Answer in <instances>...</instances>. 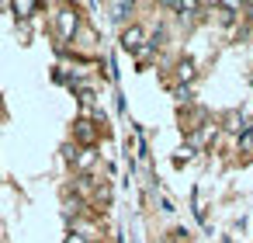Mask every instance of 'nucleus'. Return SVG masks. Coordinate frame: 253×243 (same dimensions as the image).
<instances>
[{
  "mask_svg": "<svg viewBox=\"0 0 253 243\" xmlns=\"http://www.w3.org/2000/svg\"><path fill=\"white\" fill-rule=\"evenodd\" d=\"M142 42H146L142 28H125V35H122V49H128V52H139V49H142Z\"/></svg>",
  "mask_w": 253,
  "mask_h": 243,
  "instance_id": "nucleus-1",
  "label": "nucleus"
},
{
  "mask_svg": "<svg viewBox=\"0 0 253 243\" xmlns=\"http://www.w3.org/2000/svg\"><path fill=\"white\" fill-rule=\"evenodd\" d=\"M73 28H77V14H73V11H63V14H59V35L70 39Z\"/></svg>",
  "mask_w": 253,
  "mask_h": 243,
  "instance_id": "nucleus-2",
  "label": "nucleus"
},
{
  "mask_svg": "<svg viewBox=\"0 0 253 243\" xmlns=\"http://www.w3.org/2000/svg\"><path fill=\"white\" fill-rule=\"evenodd\" d=\"M77 139H80V143H87V146L97 139V132H94V125H90L87 118H80V122H77Z\"/></svg>",
  "mask_w": 253,
  "mask_h": 243,
  "instance_id": "nucleus-3",
  "label": "nucleus"
},
{
  "mask_svg": "<svg viewBox=\"0 0 253 243\" xmlns=\"http://www.w3.org/2000/svg\"><path fill=\"white\" fill-rule=\"evenodd\" d=\"M177 77H180V80H191V77H194V63H191V59H180V63H177Z\"/></svg>",
  "mask_w": 253,
  "mask_h": 243,
  "instance_id": "nucleus-4",
  "label": "nucleus"
},
{
  "mask_svg": "<svg viewBox=\"0 0 253 243\" xmlns=\"http://www.w3.org/2000/svg\"><path fill=\"white\" fill-rule=\"evenodd\" d=\"M94 163V149H84L80 156H77V167H90Z\"/></svg>",
  "mask_w": 253,
  "mask_h": 243,
  "instance_id": "nucleus-5",
  "label": "nucleus"
},
{
  "mask_svg": "<svg viewBox=\"0 0 253 243\" xmlns=\"http://www.w3.org/2000/svg\"><path fill=\"white\" fill-rule=\"evenodd\" d=\"M14 11H18L21 18H28L32 11H39V4H14Z\"/></svg>",
  "mask_w": 253,
  "mask_h": 243,
  "instance_id": "nucleus-6",
  "label": "nucleus"
},
{
  "mask_svg": "<svg viewBox=\"0 0 253 243\" xmlns=\"http://www.w3.org/2000/svg\"><path fill=\"white\" fill-rule=\"evenodd\" d=\"M239 146H243V149H250V146H253V129H250V132L239 139Z\"/></svg>",
  "mask_w": 253,
  "mask_h": 243,
  "instance_id": "nucleus-7",
  "label": "nucleus"
},
{
  "mask_svg": "<svg viewBox=\"0 0 253 243\" xmlns=\"http://www.w3.org/2000/svg\"><path fill=\"white\" fill-rule=\"evenodd\" d=\"M177 101H191V91L187 87H177Z\"/></svg>",
  "mask_w": 253,
  "mask_h": 243,
  "instance_id": "nucleus-8",
  "label": "nucleus"
},
{
  "mask_svg": "<svg viewBox=\"0 0 253 243\" xmlns=\"http://www.w3.org/2000/svg\"><path fill=\"white\" fill-rule=\"evenodd\" d=\"M66 243H87V240H84V236H77V233H70V240H66Z\"/></svg>",
  "mask_w": 253,
  "mask_h": 243,
  "instance_id": "nucleus-9",
  "label": "nucleus"
}]
</instances>
